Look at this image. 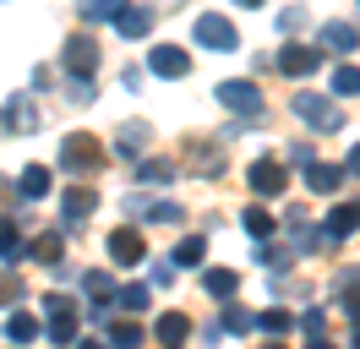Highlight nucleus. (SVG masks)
I'll list each match as a JSON object with an SVG mask.
<instances>
[{
    "mask_svg": "<svg viewBox=\"0 0 360 349\" xmlns=\"http://www.w3.org/2000/svg\"><path fill=\"white\" fill-rule=\"evenodd\" d=\"M191 39L207 44V49H235V27H229L219 11H207V17H197V27H191Z\"/></svg>",
    "mask_w": 360,
    "mask_h": 349,
    "instance_id": "obj_1",
    "label": "nucleus"
},
{
    "mask_svg": "<svg viewBox=\"0 0 360 349\" xmlns=\"http://www.w3.org/2000/svg\"><path fill=\"white\" fill-rule=\"evenodd\" d=\"M104 153H98V142L93 137H66V148H60V164L66 170H88L93 174V164H98Z\"/></svg>",
    "mask_w": 360,
    "mask_h": 349,
    "instance_id": "obj_2",
    "label": "nucleus"
},
{
    "mask_svg": "<svg viewBox=\"0 0 360 349\" xmlns=\"http://www.w3.org/2000/svg\"><path fill=\"white\" fill-rule=\"evenodd\" d=\"M66 65H71V77H93V71H98V49H93V39H71L66 44Z\"/></svg>",
    "mask_w": 360,
    "mask_h": 349,
    "instance_id": "obj_3",
    "label": "nucleus"
},
{
    "mask_svg": "<svg viewBox=\"0 0 360 349\" xmlns=\"http://www.w3.org/2000/svg\"><path fill=\"white\" fill-rule=\"evenodd\" d=\"M219 99H224L229 109H240V115H257V109H262V93H257L251 82H224V87H219Z\"/></svg>",
    "mask_w": 360,
    "mask_h": 349,
    "instance_id": "obj_4",
    "label": "nucleus"
},
{
    "mask_svg": "<svg viewBox=\"0 0 360 349\" xmlns=\"http://www.w3.org/2000/svg\"><path fill=\"white\" fill-rule=\"evenodd\" d=\"M300 120H311V126H322V131H333L338 126V109L328 104V99H311V93H300Z\"/></svg>",
    "mask_w": 360,
    "mask_h": 349,
    "instance_id": "obj_5",
    "label": "nucleus"
},
{
    "mask_svg": "<svg viewBox=\"0 0 360 349\" xmlns=\"http://www.w3.org/2000/svg\"><path fill=\"white\" fill-rule=\"evenodd\" d=\"M71 333H77V311H71V300H49V338L66 344Z\"/></svg>",
    "mask_w": 360,
    "mask_h": 349,
    "instance_id": "obj_6",
    "label": "nucleus"
},
{
    "mask_svg": "<svg viewBox=\"0 0 360 349\" xmlns=\"http://www.w3.org/2000/svg\"><path fill=\"white\" fill-rule=\"evenodd\" d=\"M278 65H284L290 77H306V71H316V49L311 44H290V49L278 55Z\"/></svg>",
    "mask_w": 360,
    "mask_h": 349,
    "instance_id": "obj_7",
    "label": "nucleus"
},
{
    "mask_svg": "<svg viewBox=\"0 0 360 349\" xmlns=\"http://www.w3.org/2000/svg\"><path fill=\"white\" fill-rule=\"evenodd\" d=\"M110 257L115 262H142V235H136V229H115L110 235Z\"/></svg>",
    "mask_w": 360,
    "mask_h": 349,
    "instance_id": "obj_8",
    "label": "nucleus"
},
{
    "mask_svg": "<svg viewBox=\"0 0 360 349\" xmlns=\"http://www.w3.org/2000/svg\"><path fill=\"white\" fill-rule=\"evenodd\" d=\"M0 126H11V131H33V126H39V115H33V104H27V99H11V104L0 109Z\"/></svg>",
    "mask_w": 360,
    "mask_h": 349,
    "instance_id": "obj_9",
    "label": "nucleus"
},
{
    "mask_svg": "<svg viewBox=\"0 0 360 349\" xmlns=\"http://www.w3.org/2000/svg\"><path fill=\"white\" fill-rule=\"evenodd\" d=\"M251 186H257V191H262V196H278V191H284V170H278V164H268V158H262V164L251 170Z\"/></svg>",
    "mask_w": 360,
    "mask_h": 349,
    "instance_id": "obj_10",
    "label": "nucleus"
},
{
    "mask_svg": "<svg viewBox=\"0 0 360 349\" xmlns=\"http://www.w3.org/2000/svg\"><path fill=\"white\" fill-rule=\"evenodd\" d=\"M153 71H158V77H186V55L169 49V44H158V49H153Z\"/></svg>",
    "mask_w": 360,
    "mask_h": 349,
    "instance_id": "obj_11",
    "label": "nucleus"
},
{
    "mask_svg": "<svg viewBox=\"0 0 360 349\" xmlns=\"http://www.w3.org/2000/svg\"><path fill=\"white\" fill-rule=\"evenodd\" d=\"M322 44H328V49H355V27H349V22H328V27H322Z\"/></svg>",
    "mask_w": 360,
    "mask_h": 349,
    "instance_id": "obj_12",
    "label": "nucleus"
},
{
    "mask_svg": "<svg viewBox=\"0 0 360 349\" xmlns=\"http://www.w3.org/2000/svg\"><path fill=\"white\" fill-rule=\"evenodd\" d=\"M306 186H311V191H338V170L333 164H311V170H306Z\"/></svg>",
    "mask_w": 360,
    "mask_h": 349,
    "instance_id": "obj_13",
    "label": "nucleus"
},
{
    "mask_svg": "<svg viewBox=\"0 0 360 349\" xmlns=\"http://www.w3.org/2000/svg\"><path fill=\"white\" fill-rule=\"evenodd\" d=\"M115 22H120V33H131V39L153 27V17H148V11H131V6H120V17H115Z\"/></svg>",
    "mask_w": 360,
    "mask_h": 349,
    "instance_id": "obj_14",
    "label": "nucleus"
},
{
    "mask_svg": "<svg viewBox=\"0 0 360 349\" xmlns=\"http://www.w3.org/2000/svg\"><path fill=\"white\" fill-rule=\"evenodd\" d=\"M110 344L115 349H136V344H142V327H136V322H115L110 327Z\"/></svg>",
    "mask_w": 360,
    "mask_h": 349,
    "instance_id": "obj_15",
    "label": "nucleus"
},
{
    "mask_svg": "<svg viewBox=\"0 0 360 349\" xmlns=\"http://www.w3.org/2000/svg\"><path fill=\"white\" fill-rule=\"evenodd\" d=\"M17 191H22V196H44L49 191V170H39V164L22 170V186H17Z\"/></svg>",
    "mask_w": 360,
    "mask_h": 349,
    "instance_id": "obj_16",
    "label": "nucleus"
},
{
    "mask_svg": "<svg viewBox=\"0 0 360 349\" xmlns=\"http://www.w3.org/2000/svg\"><path fill=\"white\" fill-rule=\"evenodd\" d=\"M60 208H66L71 224H77V218H88V213H93V191H66V202H60Z\"/></svg>",
    "mask_w": 360,
    "mask_h": 349,
    "instance_id": "obj_17",
    "label": "nucleus"
},
{
    "mask_svg": "<svg viewBox=\"0 0 360 349\" xmlns=\"http://www.w3.org/2000/svg\"><path fill=\"white\" fill-rule=\"evenodd\" d=\"M158 338H164V344H180V338H186V317H175V311H169V317L158 322Z\"/></svg>",
    "mask_w": 360,
    "mask_h": 349,
    "instance_id": "obj_18",
    "label": "nucleus"
},
{
    "mask_svg": "<svg viewBox=\"0 0 360 349\" xmlns=\"http://www.w3.org/2000/svg\"><path fill=\"white\" fill-rule=\"evenodd\" d=\"M0 257L17 262V224H11V218H0Z\"/></svg>",
    "mask_w": 360,
    "mask_h": 349,
    "instance_id": "obj_19",
    "label": "nucleus"
},
{
    "mask_svg": "<svg viewBox=\"0 0 360 349\" xmlns=\"http://www.w3.org/2000/svg\"><path fill=\"white\" fill-rule=\"evenodd\" d=\"M355 224H360V213H355V208H338V213H333V224H328V235H349Z\"/></svg>",
    "mask_w": 360,
    "mask_h": 349,
    "instance_id": "obj_20",
    "label": "nucleus"
},
{
    "mask_svg": "<svg viewBox=\"0 0 360 349\" xmlns=\"http://www.w3.org/2000/svg\"><path fill=\"white\" fill-rule=\"evenodd\" d=\"M6 333H11L17 344H27V338L39 333V322H33V317H11V322H6Z\"/></svg>",
    "mask_w": 360,
    "mask_h": 349,
    "instance_id": "obj_21",
    "label": "nucleus"
},
{
    "mask_svg": "<svg viewBox=\"0 0 360 349\" xmlns=\"http://www.w3.org/2000/svg\"><path fill=\"white\" fill-rule=\"evenodd\" d=\"M175 262H180V267H197V262H202V240L191 235V240H186V246L175 251Z\"/></svg>",
    "mask_w": 360,
    "mask_h": 349,
    "instance_id": "obj_22",
    "label": "nucleus"
},
{
    "mask_svg": "<svg viewBox=\"0 0 360 349\" xmlns=\"http://www.w3.org/2000/svg\"><path fill=\"white\" fill-rule=\"evenodd\" d=\"M82 17H120L115 0H82Z\"/></svg>",
    "mask_w": 360,
    "mask_h": 349,
    "instance_id": "obj_23",
    "label": "nucleus"
},
{
    "mask_svg": "<svg viewBox=\"0 0 360 349\" xmlns=\"http://www.w3.org/2000/svg\"><path fill=\"white\" fill-rule=\"evenodd\" d=\"M246 229H251V235H273V218L262 213V208H251V213H246Z\"/></svg>",
    "mask_w": 360,
    "mask_h": 349,
    "instance_id": "obj_24",
    "label": "nucleus"
},
{
    "mask_svg": "<svg viewBox=\"0 0 360 349\" xmlns=\"http://www.w3.org/2000/svg\"><path fill=\"white\" fill-rule=\"evenodd\" d=\"M120 305H126V311H142V305H148V289H142V284L120 289Z\"/></svg>",
    "mask_w": 360,
    "mask_h": 349,
    "instance_id": "obj_25",
    "label": "nucleus"
},
{
    "mask_svg": "<svg viewBox=\"0 0 360 349\" xmlns=\"http://www.w3.org/2000/svg\"><path fill=\"white\" fill-rule=\"evenodd\" d=\"M333 93H360V71H349V65H344V71L333 77Z\"/></svg>",
    "mask_w": 360,
    "mask_h": 349,
    "instance_id": "obj_26",
    "label": "nucleus"
},
{
    "mask_svg": "<svg viewBox=\"0 0 360 349\" xmlns=\"http://www.w3.org/2000/svg\"><path fill=\"white\" fill-rule=\"evenodd\" d=\"M142 142H148V131H142V126H126V137H120V153H136Z\"/></svg>",
    "mask_w": 360,
    "mask_h": 349,
    "instance_id": "obj_27",
    "label": "nucleus"
},
{
    "mask_svg": "<svg viewBox=\"0 0 360 349\" xmlns=\"http://www.w3.org/2000/svg\"><path fill=\"white\" fill-rule=\"evenodd\" d=\"M207 289H213V295H229V289H235V273H207Z\"/></svg>",
    "mask_w": 360,
    "mask_h": 349,
    "instance_id": "obj_28",
    "label": "nucleus"
},
{
    "mask_svg": "<svg viewBox=\"0 0 360 349\" xmlns=\"http://www.w3.org/2000/svg\"><path fill=\"white\" fill-rule=\"evenodd\" d=\"M142 180H148V186H164V180H169V164H148V170H142Z\"/></svg>",
    "mask_w": 360,
    "mask_h": 349,
    "instance_id": "obj_29",
    "label": "nucleus"
},
{
    "mask_svg": "<svg viewBox=\"0 0 360 349\" xmlns=\"http://www.w3.org/2000/svg\"><path fill=\"white\" fill-rule=\"evenodd\" d=\"M224 327H229V333H246L251 317H246V311H224Z\"/></svg>",
    "mask_w": 360,
    "mask_h": 349,
    "instance_id": "obj_30",
    "label": "nucleus"
},
{
    "mask_svg": "<svg viewBox=\"0 0 360 349\" xmlns=\"http://www.w3.org/2000/svg\"><path fill=\"white\" fill-rule=\"evenodd\" d=\"M262 327H268V333H284V327H290V317H284V311H268V317H262Z\"/></svg>",
    "mask_w": 360,
    "mask_h": 349,
    "instance_id": "obj_31",
    "label": "nucleus"
},
{
    "mask_svg": "<svg viewBox=\"0 0 360 349\" xmlns=\"http://www.w3.org/2000/svg\"><path fill=\"white\" fill-rule=\"evenodd\" d=\"M349 170H360V148H355V153H349Z\"/></svg>",
    "mask_w": 360,
    "mask_h": 349,
    "instance_id": "obj_32",
    "label": "nucleus"
},
{
    "mask_svg": "<svg viewBox=\"0 0 360 349\" xmlns=\"http://www.w3.org/2000/svg\"><path fill=\"white\" fill-rule=\"evenodd\" d=\"M240 6H262V0H240Z\"/></svg>",
    "mask_w": 360,
    "mask_h": 349,
    "instance_id": "obj_33",
    "label": "nucleus"
},
{
    "mask_svg": "<svg viewBox=\"0 0 360 349\" xmlns=\"http://www.w3.org/2000/svg\"><path fill=\"white\" fill-rule=\"evenodd\" d=\"M311 349H333V344H311Z\"/></svg>",
    "mask_w": 360,
    "mask_h": 349,
    "instance_id": "obj_34",
    "label": "nucleus"
},
{
    "mask_svg": "<svg viewBox=\"0 0 360 349\" xmlns=\"http://www.w3.org/2000/svg\"><path fill=\"white\" fill-rule=\"evenodd\" d=\"M82 349H98V344H82Z\"/></svg>",
    "mask_w": 360,
    "mask_h": 349,
    "instance_id": "obj_35",
    "label": "nucleus"
}]
</instances>
